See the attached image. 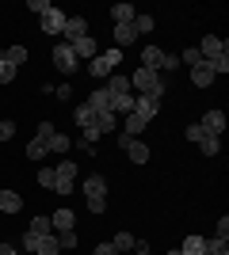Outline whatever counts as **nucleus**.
Instances as JSON below:
<instances>
[{"label": "nucleus", "instance_id": "7ed1b4c3", "mask_svg": "<svg viewBox=\"0 0 229 255\" xmlns=\"http://www.w3.org/2000/svg\"><path fill=\"white\" fill-rule=\"evenodd\" d=\"M84 198H88V210L99 217V213L107 210V179H103V175H88L84 179Z\"/></svg>", "mask_w": 229, "mask_h": 255}, {"label": "nucleus", "instance_id": "7c9ffc66", "mask_svg": "<svg viewBox=\"0 0 229 255\" xmlns=\"http://www.w3.org/2000/svg\"><path fill=\"white\" fill-rule=\"evenodd\" d=\"M54 183H57V171L46 164V168H38V187H46V191H54Z\"/></svg>", "mask_w": 229, "mask_h": 255}, {"label": "nucleus", "instance_id": "a18cd8bd", "mask_svg": "<svg viewBox=\"0 0 229 255\" xmlns=\"http://www.w3.org/2000/svg\"><path fill=\"white\" fill-rule=\"evenodd\" d=\"M96 255H119V252H115L111 244H96Z\"/></svg>", "mask_w": 229, "mask_h": 255}, {"label": "nucleus", "instance_id": "a19ab883", "mask_svg": "<svg viewBox=\"0 0 229 255\" xmlns=\"http://www.w3.org/2000/svg\"><path fill=\"white\" fill-rule=\"evenodd\" d=\"M11 80H15V69L8 61H0V84H11Z\"/></svg>", "mask_w": 229, "mask_h": 255}, {"label": "nucleus", "instance_id": "2f4dec72", "mask_svg": "<svg viewBox=\"0 0 229 255\" xmlns=\"http://www.w3.org/2000/svg\"><path fill=\"white\" fill-rule=\"evenodd\" d=\"M111 248H115V252H130V248H134V236L130 233H115V240H111Z\"/></svg>", "mask_w": 229, "mask_h": 255}, {"label": "nucleus", "instance_id": "39448f33", "mask_svg": "<svg viewBox=\"0 0 229 255\" xmlns=\"http://www.w3.org/2000/svg\"><path fill=\"white\" fill-rule=\"evenodd\" d=\"M50 61H54V69L57 73H76V53H73V46H65V42H57L54 46V53H50Z\"/></svg>", "mask_w": 229, "mask_h": 255}, {"label": "nucleus", "instance_id": "9b49d317", "mask_svg": "<svg viewBox=\"0 0 229 255\" xmlns=\"http://www.w3.org/2000/svg\"><path fill=\"white\" fill-rule=\"evenodd\" d=\"M199 126L207 129V133H214V137H222V133H226V115H222V111H207Z\"/></svg>", "mask_w": 229, "mask_h": 255}, {"label": "nucleus", "instance_id": "f257e3e1", "mask_svg": "<svg viewBox=\"0 0 229 255\" xmlns=\"http://www.w3.org/2000/svg\"><path fill=\"white\" fill-rule=\"evenodd\" d=\"M119 65H122V50H119V46H107V50H99L96 57L88 61V73L96 76V80H107Z\"/></svg>", "mask_w": 229, "mask_h": 255}, {"label": "nucleus", "instance_id": "393cba45", "mask_svg": "<svg viewBox=\"0 0 229 255\" xmlns=\"http://www.w3.org/2000/svg\"><path fill=\"white\" fill-rule=\"evenodd\" d=\"M119 126V115H111V111H103V115H96V133H111V129Z\"/></svg>", "mask_w": 229, "mask_h": 255}, {"label": "nucleus", "instance_id": "20e7f679", "mask_svg": "<svg viewBox=\"0 0 229 255\" xmlns=\"http://www.w3.org/2000/svg\"><path fill=\"white\" fill-rule=\"evenodd\" d=\"M199 53H203V61H218V57H229V42L218 38V34H207L199 42Z\"/></svg>", "mask_w": 229, "mask_h": 255}, {"label": "nucleus", "instance_id": "a211bd4d", "mask_svg": "<svg viewBox=\"0 0 229 255\" xmlns=\"http://www.w3.org/2000/svg\"><path fill=\"white\" fill-rule=\"evenodd\" d=\"M0 61H8V65H11V69H19V65H23V61H27V46H19V42H11V46H8V50L0 53Z\"/></svg>", "mask_w": 229, "mask_h": 255}, {"label": "nucleus", "instance_id": "e433bc0d", "mask_svg": "<svg viewBox=\"0 0 229 255\" xmlns=\"http://www.w3.org/2000/svg\"><path fill=\"white\" fill-rule=\"evenodd\" d=\"M57 236V244H61V252H73V248H76V233H73V229H69V233H54Z\"/></svg>", "mask_w": 229, "mask_h": 255}, {"label": "nucleus", "instance_id": "aec40b11", "mask_svg": "<svg viewBox=\"0 0 229 255\" xmlns=\"http://www.w3.org/2000/svg\"><path fill=\"white\" fill-rule=\"evenodd\" d=\"M19 210H23V194L0 191V213H19Z\"/></svg>", "mask_w": 229, "mask_h": 255}, {"label": "nucleus", "instance_id": "58836bf2", "mask_svg": "<svg viewBox=\"0 0 229 255\" xmlns=\"http://www.w3.org/2000/svg\"><path fill=\"white\" fill-rule=\"evenodd\" d=\"M11 137H15V122L4 118V122H0V141H11Z\"/></svg>", "mask_w": 229, "mask_h": 255}, {"label": "nucleus", "instance_id": "72a5a7b5", "mask_svg": "<svg viewBox=\"0 0 229 255\" xmlns=\"http://www.w3.org/2000/svg\"><path fill=\"white\" fill-rule=\"evenodd\" d=\"M134 31H138V38L149 34L153 31V15H142V11H138V15H134Z\"/></svg>", "mask_w": 229, "mask_h": 255}, {"label": "nucleus", "instance_id": "b1692460", "mask_svg": "<svg viewBox=\"0 0 229 255\" xmlns=\"http://www.w3.org/2000/svg\"><path fill=\"white\" fill-rule=\"evenodd\" d=\"M134 111V96H111V115H130Z\"/></svg>", "mask_w": 229, "mask_h": 255}, {"label": "nucleus", "instance_id": "c85d7f7f", "mask_svg": "<svg viewBox=\"0 0 229 255\" xmlns=\"http://www.w3.org/2000/svg\"><path fill=\"white\" fill-rule=\"evenodd\" d=\"M142 129H145L142 118H138V115H126V122H122V133H126V137H138Z\"/></svg>", "mask_w": 229, "mask_h": 255}, {"label": "nucleus", "instance_id": "c756f323", "mask_svg": "<svg viewBox=\"0 0 229 255\" xmlns=\"http://www.w3.org/2000/svg\"><path fill=\"white\" fill-rule=\"evenodd\" d=\"M46 156H50V149H46L42 141H31V145H27V160H34V164H42Z\"/></svg>", "mask_w": 229, "mask_h": 255}, {"label": "nucleus", "instance_id": "c9c22d12", "mask_svg": "<svg viewBox=\"0 0 229 255\" xmlns=\"http://www.w3.org/2000/svg\"><path fill=\"white\" fill-rule=\"evenodd\" d=\"M54 133H57L54 122H38V129H34V141H42V145H46V141L54 137Z\"/></svg>", "mask_w": 229, "mask_h": 255}, {"label": "nucleus", "instance_id": "f3484780", "mask_svg": "<svg viewBox=\"0 0 229 255\" xmlns=\"http://www.w3.org/2000/svg\"><path fill=\"white\" fill-rule=\"evenodd\" d=\"M31 255H61V244H57V236L50 233V236H38L34 240V252Z\"/></svg>", "mask_w": 229, "mask_h": 255}, {"label": "nucleus", "instance_id": "37998d69", "mask_svg": "<svg viewBox=\"0 0 229 255\" xmlns=\"http://www.w3.org/2000/svg\"><path fill=\"white\" fill-rule=\"evenodd\" d=\"M218 240H229V217H222V221H218Z\"/></svg>", "mask_w": 229, "mask_h": 255}, {"label": "nucleus", "instance_id": "1a4fd4ad", "mask_svg": "<svg viewBox=\"0 0 229 255\" xmlns=\"http://www.w3.org/2000/svg\"><path fill=\"white\" fill-rule=\"evenodd\" d=\"M103 92H107V96H130V76L126 73H111L107 80H103Z\"/></svg>", "mask_w": 229, "mask_h": 255}, {"label": "nucleus", "instance_id": "f03ea898", "mask_svg": "<svg viewBox=\"0 0 229 255\" xmlns=\"http://www.w3.org/2000/svg\"><path fill=\"white\" fill-rule=\"evenodd\" d=\"M130 88H138V96H153V99L164 96V80H161L157 69H138V73L130 76Z\"/></svg>", "mask_w": 229, "mask_h": 255}, {"label": "nucleus", "instance_id": "9d476101", "mask_svg": "<svg viewBox=\"0 0 229 255\" xmlns=\"http://www.w3.org/2000/svg\"><path fill=\"white\" fill-rule=\"evenodd\" d=\"M65 19H69V11H61V8L46 11V15H42V31L46 34H61V31H65Z\"/></svg>", "mask_w": 229, "mask_h": 255}, {"label": "nucleus", "instance_id": "79ce46f5", "mask_svg": "<svg viewBox=\"0 0 229 255\" xmlns=\"http://www.w3.org/2000/svg\"><path fill=\"white\" fill-rule=\"evenodd\" d=\"M176 65H180V57H176V53H164V57H161V69H176Z\"/></svg>", "mask_w": 229, "mask_h": 255}, {"label": "nucleus", "instance_id": "f704fd0d", "mask_svg": "<svg viewBox=\"0 0 229 255\" xmlns=\"http://www.w3.org/2000/svg\"><path fill=\"white\" fill-rule=\"evenodd\" d=\"M180 61H184L187 69H195V65H203V53H199V46H187V50H184V57H180Z\"/></svg>", "mask_w": 229, "mask_h": 255}, {"label": "nucleus", "instance_id": "0eeeda50", "mask_svg": "<svg viewBox=\"0 0 229 255\" xmlns=\"http://www.w3.org/2000/svg\"><path fill=\"white\" fill-rule=\"evenodd\" d=\"M61 38H65V46L80 42V38H88V19L84 15H69L65 19V31H61Z\"/></svg>", "mask_w": 229, "mask_h": 255}, {"label": "nucleus", "instance_id": "a878e982", "mask_svg": "<svg viewBox=\"0 0 229 255\" xmlns=\"http://www.w3.org/2000/svg\"><path fill=\"white\" fill-rule=\"evenodd\" d=\"M69 145H73V141H69L65 133H54V137L46 141V149H50V152H57V156H65V152H69Z\"/></svg>", "mask_w": 229, "mask_h": 255}, {"label": "nucleus", "instance_id": "49530a36", "mask_svg": "<svg viewBox=\"0 0 229 255\" xmlns=\"http://www.w3.org/2000/svg\"><path fill=\"white\" fill-rule=\"evenodd\" d=\"M0 255H19V252H15L11 244H0Z\"/></svg>", "mask_w": 229, "mask_h": 255}, {"label": "nucleus", "instance_id": "ea45409f", "mask_svg": "<svg viewBox=\"0 0 229 255\" xmlns=\"http://www.w3.org/2000/svg\"><path fill=\"white\" fill-rule=\"evenodd\" d=\"M203 137H207V129L199 126V122H191V126H187V141H195V145H199Z\"/></svg>", "mask_w": 229, "mask_h": 255}, {"label": "nucleus", "instance_id": "4c0bfd02", "mask_svg": "<svg viewBox=\"0 0 229 255\" xmlns=\"http://www.w3.org/2000/svg\"><path fill=\"white\" fill-rule=\"evenodd\" d=\"M27 8H31L34 15H46V11H54V4H50V0H31Z\"/></svg>", "mask_w": 229, "mask_h": 255}, {"label": "nucleus", "instance_id": "ddd939ff", "mask_svg": "<svg viewBox=\"0 0 229 255\" xmlns=\"http://www.w3.org/2000/svg\"><path fill=\"white\" fill-rule=\"evenodd\" d=\"M73 118H76V126H80V133H88V129H92V133H96V111H88V103H80L73 111Z\"/></svg>", "mask_w": 229, "mask_h": 255}, {"label": "nucleus", "instance_id": "6ab92c4d", "mask_svg": "<svg viewBox=\"0 0 229 255\" xmlns=\"http://www.w3.org/2000/svg\"><path fill=\"white\" fill-rule=\"evenodd\" d=\"M122 152H126V156H130L134 164H149V145H145V141H138V137H134L130 145L122 149Z\"/></svg>", "mask_w": 229, "mask_h": 255}, {"label": "nucleus", "instance_id": "412c9836", "mask_svg": "<svg viewBox=\"0 0 229 255\" xmlns=\"http://www.w3.org/2000/svg\"><path fill=\"white\" fill-rule=\"evenodd\" d=\"M134 15H138L134 4H111V19H115V27H119V23H134Z\"/></svg>", "mask_w": 229, "mask_h": 255}, {"label": "nucleus", "instance_id": "dca6fc26", "mask_svg": "<svg viewBox=\"0 0 229 255\" xmlns=\"http://www.w3.org/2000/svg\"><path fill=\"white\" fill-rule=\"evenodd\" d=\"M73 53H76V61H80V57H84V61H92V57H96V53H99V42H96V38H92V34H88V38H80V42H73Z\"/></svg>", "mask_w": 229, "mask_h": 255}, {"label": "nucleus", "instance_id": "c03bdc74", "mask_svg": "<svg viewBox=\"0 0 229 255\" xmlns=\"http://www.w3.org/2000/svg\"><path fill=\"white\" fill-rule=\"evenodd\" d=\"M134 252H138V255H153V248L145 244V240H134Z\"/></svg>", "mask_w": 229, "mask_h": 255}, {"label": "nucleus", "instance_id": "423d86ee", "mask_svg": "<svg viewBox=\"0 0 229 255\" xmlns=\"http://www.w3.org/2000/svg\"><path fill=\"white\" fill-rule=\"evenodd\" d=\"M130 115H138L145 126H149L153 118L161 115V99H153V96H134V111H130Z\"/></svg>", "mask_w": 229, "mask_h": 255}, {"label": "nucleus", "instance_id": "4be33fe9", "mask_svg": "<svg viewBox=\"0 0 229 255\" xmlns=\"http://www.w3.org/2000/svg\"><path fill=\"white\" fill-rule=\"evenodd\" d=\"M88 111H96V115H103V111H111V96L103 92V88H96L92 96H88Z\"/></svg>", "mask_w": 229, "mask_h": 255}, {"label": "nucleus", "instance_id": "4468645a", "mask_svg": "<svg viewBox=\"0 0 229 255\" xmlns=\"http://www.w3.org/2000/svg\"><path fill=\"white\" fill-rule=\"evenodd\" d=\"M115 46H119V50H126V46L130 42H138V31H134V23H119V27H115Z\"/></svg>", "mask_w": 229, "mask_h": 255}, {"label": "nucleus", "instance_id": "5701e85b", "mask_svg": "<svg viewBox=\"0 0 229 255\" xmlns=\"http://www.w3.org/2000/svg\"><path fill=\"white\" fill-rule=\"evenodd\" d=\"M164 50L161 46H142V69H161Z\"/></svg>", "mask_w": 229, "mask_h": 255}, {"label": "nucleus", "instance_id": "473e14b6", "mask_svg": "<svg viewBox=\"0 0 229 255\" xmlns=\"http://www.w3.org/2000/svg\"><path fill=\"white\" fill-rule=\"evenodd\" d=\"M203 255H229V244H226V240H218V236H214V240H207V248H203Z\"/></svg>", "mask_w": 229, "mask_h": 255}, {"label": "nucleus", "instance_id": "cd10ccee", "mask_svg": "<svg viewBox=\"0 0 229 255\" xmlns=\"http://www.w3.org/2000/svg\"><path fill=\"white\" fill-rule=\"evenodd\" d=\"M218 149H222V137H214V133H207V137L199 141V152H203V156H218Z\"/></svg>", "mask_w": 229, "mask_h": 255}, {"label": "nucleus", "instance_id": "f8f14e48", "mask_svg": "<svg viewBox=\"0 0 229 255\" xmlns=\"http://www.w3.org/2000/svg\"><path fill=\"white\" fill-rule=\"evenodd\" d=\"M50 225H54V233H69V229L76 225V217H73V210H69V206H61L57 213H50Z\"/></svg>", "mask_w": 229, "mask_h": 255}, {"label": "nucleus", "instance_id": "bb28decb", "mask_svg": "<svg viewBox=\"0 0 229 255\" xmlns=\"http://www.w3.org/2000/svg\"><path fill=\"white\" fill-rule=\"evenodd\" d=\"M27 233H31V236H50V233H54V225H50V217H34V221L27 225Z\"/></svg>", "mask_w": 229, "mask_h": 255}, {"label": "nucleus", "instance_id": "2eb2a0df", "mask_svg": "<svg viewBox=\"0 0 229 255\" xmlns=\"http://www.w3.org/2000/svg\"><path fill=\"white\" fill-rule=\"evenodd\" d=\"M191 84H195V88H210V84H214V69H210V61H203V65L191 69Z\"/></svg>", "mask_w": 229, "mask_h": 255}, {"label": "nucleus", "instance_id": "6e6552de", "mask_svg": "<svg viewBox=\"0 0 229 255\" xmlns=\"http://www.w3.org/2000/svg\"><path fill=\"white\" fill-rule=\"evenodd\" d=\"M57 183H54V194H69V191H73V179H76V164H69V160H65V164H57Z\"/></svg>", "mask_w": 229, "mask_h": 255}, {"label": "nucleus", "instance_id": "de8ad7c7", "mask_svg": "<svg viewBox=\"0 0 229 255\" xmlns=\"http://www.w3.org/2000/svg\"><path fill=\"white\" fill-rule=\"evenodd\" d=\"M164 255H180V248H176V252H164Z\"/></svg>", "mask_w": 229, "mask_h": 255}]
</instances>
